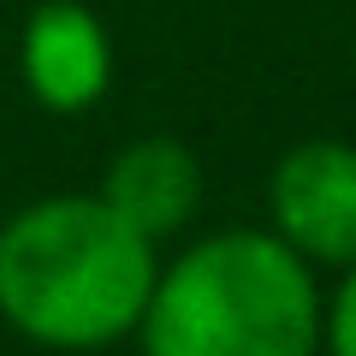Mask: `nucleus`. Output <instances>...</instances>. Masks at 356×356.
Wrapping results in <instances>:
<instances>
[{"instance_id": "f257e3e1", "label": "nucleus", "mask_w": 356, "mask_h": 356, "mask_svg": "<svg viewBox=\"0 0 356 356\" xmlns=\"http://www.w3.org/2000/svg\"><path fill=\"white\" fill-rule=\"evenodd\" d=\"M154 280V243L102 196H42L0 226V315L30 344H119L137 332Z\"/></svg>"}, {"instance_id": "f03ea898", "label": "nucleus", "mask_w": 356, "mask_h": 356, "mask_svg": "<svg viewBox=\"0 0 356 356\" xmlns=\"http://www.w3.org/2000/svg\"><path fill=\"white\" fill-rule=\"evenodd\" d=\"M137 332L143 356H315V267L273 232H214L161 267Z\"/></svg>"}, {"instance_id": "7ed1b4c3", "label": "nucleus", "mask_w": 356, "mask_h": 356, "mask_svg": "<svg viewBox=\"0 0 356 356\" xmlns=\"http://www.w3.org/2000/svg\"><path fill=\"white\" fill-rule=\"evenodd\" d=\"M273 238L291 243L309 267L356 261V149L350 143H297L267 178Z\"/></svg>"}, {"instance_id": "20e7f679", "label": "nucleus", "mask_w": 356, "mask_h": 356, "mask_svg": "<svg viewBox=\"0 0 356 356\" xmlns=\"http://www.w3.org/2000/svg\"><path fill=\"white\" fill-rule=\"evenodd\" d=\"M24 83L48 113H83L107 95L113 83V42L102 18L77 6V0H42L24 18Z\"/></svg>"}, {"instance_id": "39448f33", "label": "nucleus", "mask_w": 356, "mask_h": 356, "mask_svg": "<svg viewBox=\"0 0 356 356\" xmlns=\"http://www.w3.org/2000/svg\"><path fill=\"white\" fill-rule=\"evenodd\" d=\"M95 196L119 220H131L149 243H161L196 220V208H202V166H196V154L178 137H137L113 154Z\"/></svg>"}, {"instance_id": "423d86ee", "label": "nucleus", "mask_w": 356, "mask_h": 356, "mask_svg": "<svg viewBox=\"0 0 356 356\" xmlns=\"http://www.w3.org/2000/svg\"><path fill=\"white\" fill-rule=\"evenodd\" d=\"M321 339H327L332 356H356V261L344 267L332 303L321 309Z\"/></svg>"}]
</instances>
